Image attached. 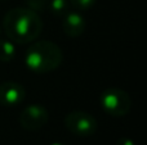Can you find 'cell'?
<instances>
[{"label": "cell", "mask_w": 147, "mask_h": 145, "mask_svg": "<svg viewBox=\"0 0 147 145\" xmlns=\"http://www.w3.org/2000/svg\"><path fill=\"white\" fill-rule=\"evenodd\" d=\"M3 28L10 41L17 44L31 43L38 39L43 30L39 14L28 8H13L8 10L3 19Z\"/></svg>", "instance_id": "obj_1"}, {"label": "cell", "mask_w": 147, "mask_h": 145, "mask_svg": "<svg viewBox=\"0 0 147 145\" xmlns=\"http://www.w3.org/2000/svg\"><path fill=\"white\" fill-rule=\"evenodd\" d=\"M63 54L57 44L49 40L34 43L26 50L25 63L35 73H49L57 69L62 63Z\"/></svg>", "instance_id": "obj_2"}, {"label": "cell", "mask_w": 147, "mask_h": 145, "mask_svg": "<svg viewBox=\"0 0 147 145\" xmlns=\"http://www.w3.org/2000/svg\"><path fill=\"white\" fill-rule=\"evenodd\" d=\"M101 107L107 114L112 117H123L129 113L132 100L127 91L117 87L106 89L101 94Z\"/></svg>", "instance_id": "obj_3"}, {"label": "cell", "mask_w": 147, "mask_h": 145, "mask_svg": "<svg viewBox=\"0 0 147 145\" xmlns=\"http://www.w3.org/2000/svg\"><path fill=\"white\" fill-rule=\"evenodd\" d=\"M66 128L72 135L86 138L92 136L97 131V120L88 112L83 110H74L66 114L63 120Z\"/></svg>", "instance_id": "obj_4"}, {"label": "cell", "mask_w": 147, "mask_h": 145, "mask_svg": "<svg viewBox=\"0 0 147 145\" xmlns=\"http://www.w3.org/2000/svg\"><path fill=\"white\" fill-rule=\"evenodd\" d=\"M49 113L45 107L40 104H30L21 112L20 125L25 130L36 131L48 123Z\"/></svg>", "instance_id": "obj_5"}, {"label": "cell", "mask_w": 147, "mask_h": 145, "mask_svg": "<svg viewBox=\"0 0 147 145\" xmlns=\"http://www.w3.org/2000/svg\"><path fill=\"white\" fill-rule=\"evenodd\" d=\"M25 87L14 81H5L0 84V104L4 107H14L25 99Z\"/></svg>", "instance_id": "obj_6"}, {"label": "cell", "mask_w": 147, "mask_h": 145, "mask_svg": "<svg viewBox=\"0 0 147 145\" xmlns=\"http://www.w3.org/2000/svg\"><path fill=\"white\" fill-rule=\"evenodd\" d=\"M65 33L70 37H78L83 35L86 28V21L79 12H67L63 15V23H62Z\"/></svg>", "instance_id": "obj_7"}, {"label": "cell", "mask_w": 147, "mask_h": 145, "mask_svg": "<svg viewBox=\"0 0 147 145\" xmlns=\"http://www.w3.org/2000/svg\"><path fill=\"white\" fill-rule=\"evenodd\" d=\"M16 57V46L10 40H0V62H10Z\"/></svg>", "instance_id": "obj_8"}, {"label": "cell", "mask_w": 147, "mask_h": 145, "mask_svg": "<svg viewBox=\"0 0 147 145\" xmlns=\"http://www.w3.org/2000/svg\"><path fill=\"white\" fill-rule=\"evenodd\" d=\"M51 12L57 17H63L67 12H70V3L67 0H51L49 1Z\"/></svg>", "instance_id": "obj_9"}, {"label": "cell", "mask_w": 147, "mask_h": 145, "mask_svg": "<svg viewBox=\"0 0 147 145\" xmlns=\"http://www.w3.org/2000/svg\"><path fill=\"white\" fill-rule=\"evenodd\" d=\"M96 1L97 0H70L71 5L78 10H88L96 4Z\"/></svg>", "instance_id": "obj_10"}, {"label": "cell", "mask_w": 147, "mask_h": 145, "mask_svg": "<svg viewBox=\"0 0 147 145\" xmlns=\"http://www.w3.org/2000/svg\"><path fill=\"white\" fill-rule=\"evenodd\" d=\"M45 3H47V0H27V5L30 7L28 9L34 10V12L41 10L45 7Z\"/></svg>", "instance_id": "obj_11"}, {"label": "cell", "mask_w": 147, "mask_h": 145, "mask_svg": "<svg viewBox=\"0 0 147 145\" xmlns=\"http://www.w3.org/2000/svg\"><path fill=\"white\" fill-rule=\"evenodd\" d=\"M115 145H134V143H133V140H130L129 138H121L117 140V143Z\"/></svg>", "instance_id": "obj_12"}, {"label": "cell", "mask_w": 147, "mask_h": 145, "mask_svg": "<svg viewBox=\"0 0 147 145\" xmlns=\"http://www.w3.org/2000/svg\"><path fill=\"white\" fill-rule=\"evenodd\" d=\"M51 145H65V144H61V143H53V144H51Z\"/></svg>", "instance_id": "obj_13"}, {"label": "cell", "mask_w": 147, "mask_h": 145, "mask_svg": "<svg viewBox=\"0 0 147 145\" xmlns=\"http://www.w3.org/2000/svg\"><path fill=\"white\" fill-rule=\"evenodd\" d=\"M0 32H1V28H0Z\"/></svg>", "instance_id": "obj_14"}]
</instances>
